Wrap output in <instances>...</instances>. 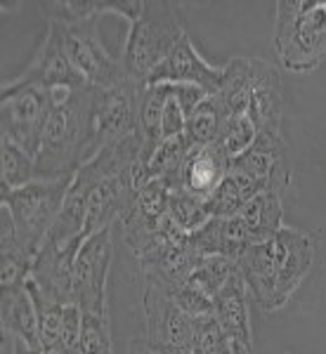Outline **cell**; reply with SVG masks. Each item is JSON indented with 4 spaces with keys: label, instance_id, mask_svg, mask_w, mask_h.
Masks as SVG:
<instances>
[{
    "label": "cell",
    "instance_id": "obj_17",
    "mask_svg": "<svg viewBox=\"0 0 326 354\" xmlns=\"http://www.w3.org/2000/svg\"><path fill=\"white\" fill-rule=\"evenodd\" d=\"M230 156L222 151L217 142L208 147H197L182 165L180 187H185L199 198H208L230 173Z\"/></svg>",
    "mask_w": 326,
    "mask_h": 354
},
{
    "label": "cell",
    "instance_id": "obj_27",
    "mask_svg": "<svg viewBox=\"0 0 326 354\" xmlns=\"http://www.w3.org/2000/svg\"><path fill=\"white\" fill-rule=\"evenodd\" d=\"M81 354H114L109 312L107 314H83Z\"/></svg>",
    "mask_w": 326,
    "mask_h": 354
},
{
    "label": "cell",
    "instance_id": "obj_14",
    "mask_svg": "<svg viewBox=\"0 0 326 354\" xmlns=\"http://www.w3.org/2000/svg\"><path fill=\"white\" fill-rule=\"evenodd\" d=\"M222 81V66H213L199 55L194 48L190 33L175 45V50L168 55L156 71L147 78L145 85H197L206 95H215Z\"/></svg>",
    "mask_w": 326,
    "mask_h": 354
},
{
    "label": "cell",
    "instance_id": "obj_28",
    "mask_svg": "<svg viewBox=\"0 0 326 354\" xmlns=\"http://www.w3.org/2000/svg\"><path fill=\"white\" fill-rule=\"evenodd\" d=\"M194 330V354H227V340L217 319L210 314L192 319Z\"/></svg>",
    "mask_w": 326,
    "mask_h": 354
},
{
    "label": "cell",
    "instance_id": "obj_10",
    "mask_svg": "<svg viewBox=\"0 0 326 354\" xmlns=\"http://www.w3.org/2000/svg\"><path fill=\"white\" fill-rule=\"evenodd\" d=\"M111 227L85 239L73 265V305L83 314H107V281L111 267Z\"/></svg>",
    "mask_w": 326,
    "mask_h": 354
},
{
    "label": "cell",
    "instance_id": "obj_5",
    "mask_svg": "<svg viewBox=\"0 0 326 354\" xmlns=\"http://www.w3.org/2000/svg\"><path fill=\"white\" fill-rule=\"evenodd\" d=\"M71 182L73 177H60V180H33L19 189L0 187V201H3L0 205L10 210L19 245L33 260L64 208Z\"/></svg>",
    "mask_w": 326,
    "mask_h": 354
},
{
    "label": "cell",
    "instance_id": "obj_20",
    "mask_svg": "<svg viewBox=\"0 0 326 354\" xmlns=\"http://www.w3.org/2000/svg\"><path fill=\"white\" fill-rule=\"evenodd\" d=\"M239 222L244 225L248 243H258L270 239L274 232L284 227V205L279 192H260L248 203H244L237 213Z\"/></svg>",
    "mask_w": 326,
    "mask_h": 354
},
{
    "label": "cell",
    "instance_id": "obj_26",
    "mask_svg": "<svg viewBox=\"0 0 326 354\" xmlns=\"http://www.w3.org/2000/svg\"><path fill=\"white\" fill-rule=\"evenodd\" d=\"M255 137H258V128H255V123L248 118V113H234V116L227 118L217 145L222 147V151H225L232 161V158L242 156V153L253 145Z\"/></svg>",
    "mask_w": 326,
    "mask_h": 354
},
{
    "label": "cell",
    "instance_id": "obj_19",
    "mask_svg": "<svg viewBox=\"0 0 326 354\" xmlns=\"http://www.w3.org/2000/svg\"><path fill=\"white\" fill-rule=\"evenodd\" d=\"M41 12L48 21L60 24L100 19L105 12H116L135 21L142 12V0H45L41 3Z\"/></svg>",
    "mask_w": 326,
    "mask_h": 354
},
{
    "label": "cell",
    "instance_id": "obj_8",
    "mask_svg": "<svg viewBox=\"0 0 326 354\" xmlns=\"http://www.w3.org/2000/svg\"><path fill=\"white\" fill-rule=\"evenodd\" d=\"M140 83L123 81L111 88H93V145L90 158L137 133Z\"/></svg>",
    "mask_w": 326,
    "mask_h": 354
},
{
    "label": "cell",
    "instance_id": "obj_3",
    "mask_svg": "<svg viewBox=\"0 0 326 354\" xmlns=\"http://www.w3.org/2000/svg\"><path fill=\"white\" fill-rule=\"evenodd\" d=\"M272 45L286 71H314L326 59V0H279Z\"/></svg>",
    "mask_w": 326,
    "mask_h": 354
},
{
    "label": "cell",
    "instance_id": "obj_29",
    "mask_svg": "<svg viewBox=\"0 0 326 354\" xmlns=\"http://www.w3.org/2000/svg\"><path fill=\"white\" fill-rule=\"evenodd\" d=\"M185 128H187V111H185V106H182L180 97H177V88L173 85L168 100H165L161 135H163V140H170V137L185 135Z\"/></svg>",
    "mask_w": 326,
    "mask_h": 354
},
{
    "label": "cell",
    "instance_id": "obj_6",
    "mask_svg": "<svg viewBox=\"0 0 326 354\" xmlns=\"http://www.w3.org/2000/svg\"><path fill=\"white\" fill-rule=\"evenodd\" d=\"M55 104V90L41 85L3 83L0 93V133L3 140L15 142L28 156L36 158L41 151L50 111Z\"/></svg>",
    "mask_w": 326,
    "mask_h": 354
},
{
    "label": "cell",
    "instance_id": "obj_2",
    "mask_svg": "<svg viewBox=\"0 0 326 354\" xmlns=\"http://www.w3.org/2000/svg\"><path fill=\"white\" fill-rule=\"evenodd\" d=\"M93 145V88L55 90L41 151L36 156V180L73 177L90 161Z\"/></svg>",
    "mask_w": 326,
    "mask_h": 354
},
{
    "label": "cell",
    "instance_id": "obj_18",
    "mask_svg": "<svg viewBox=\"0 0 326 354\" xmlns=\"http://www.w3.org/2000/svg\"><path fill=\"white\" fill-rule=\"evenodd\" d=\"M0 326L10 338L38 347V312L28 281L0 288Z\"/></svg>",
    "mask_w": 326,
    "mask_h": 354
},
{
    "label": "cell",
    "instance_id": "obj_11",
    "mask_svg": "<svg viewBox=\"0 0 326 354\" xmlns=\"http://www.w3.org/2000/svg\"><path fill=\"white\" fill-rule=\"evenodd\" d=\"M19 85H41L48 90H81L88 88L81 73L73 68L64 48V26L60 21H48V31L31 64L21 76L12 78Z\"/></svg>",
    "mask_w": 326,
    "mask_h": 354
},
{
    "label": "cell",
    "instance_id": "obj_7",
    "mask_svg": "<svg viewBox=\"0 0 326 354\" xmlns=\"http://www.w3.org/2000/svg\"><path fill=\"white\" fill-rule=\"evenodd\" d=\"M147 342L159 354H194L192 317L170 298L168 288L154 274H145Z\"/></svg>",
    "mask_w": 326,
    "mask_h": 354
},
{
    "label": "cell",
    "instance_id": "obj_9",
    "mask_svg": "<svg viewBox=\"0 0 326 354\" xmlns=\"http://www.w3.org/2000/svg\"><path fill=\"white\" fill-rule=\"evenodd\" d=\"M100 19L76 21L64 26V48L73 68L83 76L88 88H111L128 81L123 62L109 55L100 38Z\"/></svg>",
    "mask_w": 326,
    "mask_h": 354
},
{
    "label": "cell",
    "instance_id": "obj_21",
    "mask_svg": "<svg viewBox=\"0 0 326 354\" xmlns=\"http://www.w3.org/2000/svg\"><path fill=\"white\" fill-rule=\"evenodd\" d=\"M173 85H140V104H137V133H140L142 142H145V156L147 165H150L154 151L163 142L161 135V121L165 100H168Z\"/></svg>",
    "mask_w": 326,
    "mask_h": 354
},
{
    "label": "cell",
    "instance_id": "obj_30",
    "mask_svg": "<svg viewBox=\"0 0 326 354\" xmlns=\"http://www.w3.org/2000/svg\"><path fill=\"white\" fill-rule=\"evenodd\" d=\"M125 354H159L154 347L147 342V338H135L133 342L128 345V352Z\"/></svg>",
    "mask_w": 326,
    "mask_h": 354
},
{
    "label": "cell",
    "instance_id": "obj_31",
    "mask_svg": "<svg viewBox=\"0 0 326 354\" xmlns=\"http://www.w3.org/2000/svg\"><path fill=\"white\" fill-rule=\"evenodd\" d=\"M12 354H41V350H38V347H31L24 340L12 338Z\"/></svg>",
    "mask_w": 326,
    "mask_h": 354
},
{
    "label": "cell",
    "instance_id": "obj_24",
    "mask_svg": "<svg viewBox=\"0 0 326 354\" xmlns=\"http://www.w3.org/2000/svg\"><path fill=\"white\" fill-rule=\"evenodd\" d=\"M237 270L239 267L234 258H225V255H201L197 260V265L192 267L187 283L213 302V298L227 286V281L237 274Z\"/></svg>",
    "mask_w": 326,
    "mask_h": 354
},
{
    "label": "cell",
    "instance_id": "obj_16",
    "mask_svg": "<svg viewBox=\"0 0 326 354\" xmlns=\"http://www.w3.org/2000/svg\"><path fill=\"white\" fill-rule=\"evenodd\" d=\"M282 76L270 62L253 57V78L248 93V118L258 133L282 135Z\"/></svg>",
    "mask_w": 326,
    "mask_h": 354
},
{
    "label": "cell",
    "instance_id": "obj_1",
    "mask_svg": "<svg viewBox=\"0 0 326 354\" xmlns=\"http://www.w3.org/2000/svg\"><path fill=\"white\" fill-rule=\"evenodd\" d=\"M314 260L317 245L310 234L284 225L265 241L244 245L237 267L248 298L262 312H279L310 277Z\"/></svg>",
    "mask_w": 326,
    "mask_h": 354
},
{
    "label": "cell",
    "instance_id": "obj_23",
    "mask_svg": "<svg viewBox=\"0 0 326 354\" xmlns=\"http://www.w3.org/2000/svg\"><path fill=\"white\" fill-rule=\"evenodd\" d=\"M230 113L225 111L222 102L217 100L215 95H208L201 104L194 106V111L187 116V128H185V137L187 142L197 149V147H208L215 145L222 135V128H225Z\"/></svg>",
    "mask_w": 326,
    "mask_h": 354
},
{
    "label": "cell",
    "instance_id": "obj_4",
    "mask_svg": "<svg viewBox=\"0 0 326 354\" xmlns=\"http://www.w3.org/2000/svg\"><path fill=\"white\" fill-rule=\"evenodd\" d=\"M185 36L187 31L175 3L142 0V12L135 21H130L121 57L130 81L145 85L147 78L168 59V55Z\"/></svg>",
    "mask_w": 326,
    "mask_h": 354
},
{
    "label": "cell",
    "instance_id": "obj_12",
    "mask_svg": "<svg viewBox=\"0 0 326 354\" xmlns=\"http://www.w3.org/2000/svg\"><path fill=\"white\" fill-rule=\"evenodd\" d=\"M83 239L69 243H43L31 267L28 281L45 300L57 305H73V265Z\"/></svg>",
    "mask_w": 326,
    "mask_h": 354
},
{
    "label": "cell",
    "instance_id": "obj_15",
    "mask_svg": "<svg viewBox=\"0 0 326 354\" xmlns=\"http://www.w3.org/2000/svg\"><path fill=\"white\" fill-rule=\"evenodd\" d=\"M213 317L220 324L227 340V354H253V328L248 314V290L237 274L213 298Z\"/></svg>",
    "mask_w": 326,
    "mask_h": 354
},
{
    "label": "cell",
    "instance_id": "obj_13",
    "mask_svg": "<svg viewBox=\"0 0 326 354\" xmlns=\"http://www.w3.org/2000/svg\"><path fill=\"white\" fill-rule=\"evenodd\" d=\"M230 170L251 177V180L258 182L265 189L284 194V189L291 182V165L289 158H286L282 135L258 133L255 142L242 156L232 158Z\"/></svg>",
    "mask_w": 326,
    "mask_h": 354
},
{
    "label": "cell",
    "instance_id": "obj_22",
    "mask_svg": "<svg viewBox=\"0 0 326 354\" xmlns=\"http://www.w3.org/2000/svg\"><path fill=\"white\" fill-rule=\"evenodd\" d=\"M251 78H253V57H234L222 66V81L215 97L230 116L248 111Z\"/></svg>",
    "mask_w": 326,
    "mask_h": 354
},
{
    "label": "cell",
    "instance_id": "obj_25",
    "mask_svg": "<svg viewBox=\"0 0 326 354\" xmlns=\"http://www.w3.org/2000/svg\"><path fill=\"white\" fill-rule=\"evenodd\" d=\"M36 180V158L0 137V185L5 189H19Z\"/></svg>",
    "mask_w": 326,
    "mask_h": 354
}]
</instances>
